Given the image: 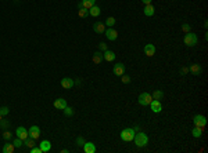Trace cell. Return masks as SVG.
Listing matches in <instances>:
<instances>
[{
  "label": "cell",
  "instance_id": "obj_1",
  "mask_svg": "<svg viewBox=\"0 0 208 153\" xmlns=\"http://www.w3.org/2000/svg\"><path fill=\"white\" fill-rule=\"evenodd\" d=\"M133 141H135L136 146H139V148H143V146H146L148 143V137L144 134V132H137V134H135V138H133Z\"/></svg>",
  "mask_w": 208,
  "mask_h": 153
},
{
  "label": "cell",
  "instance_id": "obj_2",
  "mask_svg": "<svg viewBox=\"0 0 208 153\" xmlns=\"http://www.w3.org/2000/svg\"><path fill=\"white\" fill-rule=\"evenodd\" d=\"M183 43H185L187 47H194V46L198 43V38H197L196 33L189 32V33L185 35V38H183Z\"/></svg>",
  "mask_w": 208,
  "mask_h": 153
},
{
  "label": "cell",
  "instance_id": "obj_3",
  "mask_svg": "<svg viewBox=\"0 0 208 153\" xmlns=\"http://www.w3.org/2000/svg\"><path fill=\"white\" fill-rule=\"evenodd\" d=\"M122 141L125 142H132L133 138H135V130L133 128H124L121 131V134H119Z\"/></svg>",
  "mask_w": 208,
  "mask_h": 153
},
{
  "label": "cell",
  "instance_id": "obj_4",
  "mask_svg": "<svg viewBox=\"0 0 208 153\" xmlns=\"http://www.w3.org/2000/svg\"><path fill=\"white\" fill-rule=\"evenodd\" d=\"M137 101H139V104L142 105V106H148L150 102L153 101V97L150 93H142L139 95V98H137Z\"/></svg>",
  "mask_w": 208,
  "mask_h": 153
},
{
  "label": "cell",
  "instance_id": "obj_5",
  "mask_svg": "<svg viewBox=\"0 0 208 153\" xmlns=\"http://www.w3.org/2000/svg\"><path fill=\"white\" fill-rule=\"evenodd\" d=\"M193 123H194V126H197V127H204L205 124H207V119H205V116H203V115H194Z\"/></svg>",
  "mask_w": 208,
  "mask_h": 153
},
{
  "label": "cell",
  "instance_id": "obj_6",
  "mask_svg": "<svg viewBox=\"0 0 208 153\" xmlns=\"http://www.w3.org/2000/svg\"><path fill=\"white\" fill-rule=\"evenodd\" d=\"M15 135H17V138L22 139V141H25V139L29 137V134H28V130L25 127H18L17 130H15Z\"/></svg>",
  "mask_w": 208,
  "mask_h": 153
},
{
  "label": "cell",
  "instance_id": "obj_7",
  "mask_svg": "<svg viewBox=\"0 0 208 153\" xmlns=\"http://www.w3.org/2000/svg\"><path fill=\"white\" fill-rule=\"evenodd\" d=\"M150 108H151V110L154 113H160L161 110H163V105H161V102L158 101V99H153L151 102H150V105H148Z\"/></svg>",
  "mask_w": 208,
  "mask_h": 153
},
{
  "label": "cell",
  "instance_id": "obj_8",
  "mask_svg": "<svg viewBox=\"0 0 208 153\" xmlns=\"http://www.w3.org/2000/svg\"><path fill=\"white\" fill-rule=\"evenodd\" d=\"M104 33H106L107 39L111 40V41L117 40V38H118V32L114 29V28H108V29H106V30H104Z\"/></svg>",
  "mask_w": 208,
  "mask_h": 153
},
{
  "label": "cell",
  "instance_id": "obj_9",
  "mask_svg": "<svg viewBox=\"0 0 208 153\" xmlns=\"http://www.w3.org/2000/svg\"><path fill=\"white\" fill-rule=\"evenodd\" d=\"M28 134H29L31 138L38 139L39 137H40V128H39L38 126H32V127L28 130Z\"/></svg>",
  "mask_w": 208,
  "mask_h": 153
},
{
  "label": "cell",
  "instance_id": "obj_10",
  "mask_svg": "<svg viewBox=\"0 0 208 153\" xmlns=\"http://www.w3.org/2000/svg\"><path fill=\"white\" fill-rule=\"evenodd\" d=\"M74 84H75V82H74L71 77H64V79H61V87H63V88L71 90L72 87H74Z\"/></svg>",
  "mask_w": 208,
  "mask_h": 153
},
{
  "label": "cell",
  "instance_id": "obj_11",
  "mask_svg": "<svg viewBox=\"0 0 208 153\" xmlns=\"http://www.w3.org/2000/svg\"><path fill=\"white\" fill-rule=\"evenodd\" d=\"M96 4V0H82V1H79L78 3V8H86V10H89V8H92L93 6Z\"/></svg>",
  "mask_w": 208,
  "mask_h": 153
},
{
  "label": "cell",
  "instance_id": "obj_12",
  "mask_svg": "<svg viewBox=\"0 0 208 153\" xmlns=\"http://www.w3.org/2000/svg\"><path fill=\"white\" fill-rule=\"evenodd\" d=\"M113 72H114V75L122 76V75L125 73V65L121 64V62L115 64V65H114V68H113Z\"/></svg>",
  "mask_w": 208,
  "mask_h": 153
},
{
  "label": "cell",
  "instance_id": "obj_13",
  "mask_svg": "<svg viewBox=\"0 0 208 153\" xmlns=\"http://www.w3.org/2000/svg\"><path fill=\"white\" fill-rule=\"evenodd\" d=\"M54 108L56 109H60V110H64L65 108H67V101H65L64 98H58V99H56V101L53 102Z\"/></svg>",
  "mask_w": 208,
  "mask_h": 153
},
{
  "label": "cell",
  "instance_id": "obj_14",
  "mask_svg": "<svg viewBox=\"0 0 208 153\" xmlns=\"http://www.w3.org/2000/svg\"><path fill=\"white\" fill-rule=\"evenodd\" d=\"M189 72L190 73H193L194 76H200L201 72H203V68H201L198 64H193V65H190L189 66Z\"/></svg>",
  "mask_w": 208,
  "mask_h": 153
},
{
  "label": "cell",
  "instance_id": "obj_15",
  "mask_svg": "<svg viewBox=\"0 0 208 153\" xmlns=\"http://www.w3.org/2000/svg\"><path fill=\"white\" fill-rule=\"evenodd\" d=\"M144 54L147 57H153L155 54V46L151 44V43H148V44L144 46Z\"/></svg>",
  "mask_w": 208,
  "mask_h": 153
},
{
  "label": "cell",
  "instance_id": "obj_16",
  "mask_svg": "<svg viewBox=\"0 0 208 153\" xmlns=\"http://www.w3.org/2000/svg\"><path fill=\"white\" fill-rule=\"evenodd\" d=\"M83 152L85 153H95L96 152V146L93 142H85L83 145Z\"/></svg>",
  "mask_w": 208,
  "mask_h": 153
},
{
  "label": "cell",
  "instance_id": "obj_17",
  "mask_svg": "<svg viewBox=\"0 0 208 153\" xmlns=\"http://www.w3.org/2000/svg\"><path fill=\"white\" fill-rule=\"evenodd\" d=\"M154 13H155V8L153 4H146V6H144V15H146V17H153Z\"/></svg>",
  "mask_w": 208,
  "mask_h": 153
},
{
  "label": "cell",
  "instance_id": "obj_18",
  "mask_svg": "<svg viewBox=\"0 0 208 153\" xmlns=\"http://www.w3.org/2000/svg\"><path fill=\"white\" fill-rule=\"evenodd\" d=\"M39 148L42 149V152H49L50 149H51V143H50V141H47V139H45V141H42L40 143H39Z\"/></svg>",
  "mask_w": 208,
  "mask_h": 153
},
{
  "label": "cell",
  "instance_id": "obj_19",
  "mask_svg": "<svg viewBox=\"0 0 208 153\" xmlns=\"http://www.w3.org/2000/svg\"><path fill=\"white\" fill-rule=\"evenodd\" d=\"M93 30H95L96 33H104V30H106V25L101 22H95L93 24Z\"/></svg>",
  "mask_w": 208,
  "mask_h": 153
},
{
  "label": "cell",
  "instance_id": "obj_20",
  "mask_svg": "<svg viewBox=\"0 0 208 153\" xmlns=\"http://www.w3.org/2000/svg\"><path fill=\"white\" fill-rule=\"evenodd\" d=\"M115 57H117V55H115V54H114L111 50H106V51H104V54H103V58H104L107 62H111V61H114V60H115Z\"/></svg>",
  "mask_w": 208,
  "mask_h": 153
},
{
  "label": "cell",
  "instance_id": "obj_21",
  "mask_svg": "<svg viewBox=\"0 0 208 153\" xmlns=\"http://www.w3.org/2000/svg\"><path fill=\"white\" fill-rule=\"evenodd\" d=\"M100 13H101V10H100V7L96 6V4L92 8H89V15H92V17H98Z\"/></svg>",
  "mask_w": 208,
  "mask_h": 153
},
{
  "label": "cell",
  "instance_id": "obj_22",
  "mask_svg": "<svg viewBox=\"0 0 208 153\" xmlns=\"http://www.w3.org/2000/svg\"><path fill=\"white\" fill-rule=\"evenodd\" d=\"M104 60L103 58V54L100 51H96L95 54H93V62H95L96 65H98V64H101V61Z\"/></svg>",
  "mask_w": 208,
  "mask_h": 153
},
{
  "label": "cell",
  "instance_id": "obj_23",
  "mask_svg": "<svg viewBox=\"0 0 208 153\" xmlns=\"http://www.w3.org/2000/svg\"><path fill=\"white\" fill-rule=\"evenodd\" d=\"M203 128L204 127H194L193 130H192V135H193L194 138H200L201 135H203Z\"/></svg>",
  "mask_w": 208,
  "mask_h": 153
},
{
  "label": "cell",
  "instance_id": "obj_24",
  "mask_svg": "<svg viewBox=\"0 0 208 153\" xmlns=\"http://www.w3.org/2000/svg\"><path fill=\"white\" fill-rule=\"evenodd\" d=\"M15 150V146L13 143H6L3 146V153H13Z\"/></svg>",
  "mask_w": 208,
  "mask_h": 153
},
{
  "label": "cell",
  "instance_id": "obj_25",
  "mask_svg": "<svg viewBox=\"0 0 208 153\" xmlns=\"http://www.w3.org/2000/svg\"><path fill=\"white\" fill-rule=\"evenodd\" d=\"M78 17H81V18H86V17H89V10H86V8H78Z\"/></svg>",
  "mask_w": 208,
  "mask_h": 153
},
{
  "label": "cell",
  "instance_id": "obj_26",
  "mask_svg": "<svg viewBox=\"0 0 208 153\" xmlns=\"http://www.w3.org/2000/svg\"><path fill=\"white\" fill-rule=\"evenodd\" d=\"M151 97H153V99H158V101H160V99H163V97H164V93H163V91H161V90H155L154 93H153V95H151Z\"/></svg>",
  "mask_w": 208,
  "mask_h": 153
},
{
  "label": "cell",
  "instance_id": "obj_27",
  "mask_svg": "<svg viewBox=\"0 0 208 153\" xmlns=\"http://www.w3.org/2000/svg\"><path fill=\"white\" fill-rule=\"evenodd\" d=\"M35 141H36V139L28 137V138L24 141V143H25V146H27V148H29V149H31V148H34V146H35Z\"/></svg>",
  "mask_w": 208,
  "mask_h": 153
},
{
  "label": "cell",
  "instance_id": "obj_28",
  "mask_svg": "<svg viewBox=\"0 0 208 153\" xmlns=\"http://www.w3.org/2000/svg\"><path fill=\"white\" fill-rule=\"evenodd\" d=\"M74 108H71V106H68V105H67V108L64 109V115L67 116V117H71V116H74Z\"/></svg>",
  "mask_w": 208,
  "mask_h": 153
},
{
  "label": "cell",
  "instance_id": "obj_29",
  "mask_svg": "<svg viewBox=\"0 0 208 153\" xmlns=\"http://www.w3.org/2000/svg\"><path fill=\"white\" fill-rule=\"evenodd\" d=\"M106 25L108 26V28H113V26L115 25V18H114V17H108V18L106 19Z\"/></svg>",
  "mask_w": 208,
  "mask_h": 153
},
{
  "label": "cell",
  "instance_id": "obj_30",
  "mask_svg": "<svg viewBox=\"0 0 208 153\" xmlns=\"http://www.w3.org/2000/svg\"><path fill=\"white\" fill-rule=\"evenodd\" d=\"M11 135H13V132H10V131L6 128L4 132H3V139L4 141H10V139H11Z\"/></svg>",
  "mask_w": 208,
  "mask_h": 153
},
{
  "label": "cell",
  "instance_id": "obj_31",
  "mask_svg": "<svg viewBox=\"0 0 208 153\" xmlns=\"http://www.w3.org/2000/svg\"><path fill=\"white\" fill-rule=\"evenodd\" d=\"M8 126H10V121H8L7 119H1V120H0V127H1V128H4V130H6Z\"/></svg>",
  "mask_w": 208,
  "mask_h": 153
},
{
  "label": "cell",
  "instance_id": "obj_32",
  "mask_svg": "<svg viewBox=\"0 0 208 153\" xmlns=\"http://www.w3.org/2000/svg\"><path fill=\"white\" fill-rule=\"evenodd\" d=\"M121 82L124 83V84H129V83H130V76H128V75H122L121 76Z\"/></svg>",
  "mask_w": 208,
  "mask_h": 153
},
{
  "label": "cell",
  "instance_id": "obj_33",
  "mask_svg": "<svg viewBox=\"0 0 208 153\" xmlns=\"http://www.w3.org/2000/svg\"><path fill=\"white\" fill-rule=\"evenodd\" d=\"M22 143H24V141H22V139H19V138H15L14 141H13V145H14L15 148H21Z\"/></svg>",
  "mask_w": 208,
  "mask_h": 153
},
{
  "label": "cell",
  "instance_id": "obj_34",
  "mask_svg": "<svg viewBox=\"0 0 208 153\" xmlns=\"http://www.w3.org/2000/svg\"><path fill=\"white\" fill-rule=\"evenodd\" d=\"M182 30L185 32V33H189L190 30H192V26L189 24H182Z\"/></svg>",
  "mask_w": 208,
  "mask_h": 153
},
{
  "label": "cell",
  "instance_id": "obj_35",
  "mask_svg": "<svg viewBox=\"0 0 208 153\" xmlns=\"http://www.w3.org/2000/svg\"><path fill=\"white\" fill-rule=\"evenodd\" d=\"M8 112H10V109H8L7 106H1V108H0V115L1 116H7Z\"/></svg>",
  "mask_w": 208,
  "mask_h": 153
},
{
  "label": "cell",
  "instance_id": "obj_36",
  "mask_svg": "<svg viewBox=\"0 0 208 153\" xmlns=\"http://www.w3.org/2000/svg\"><path fill=\"white\" fill-rule=\"evenodd\" d=\"M85 138H83V137H78V138H76V146H83L85 145Z\"/></svg>",
  "mask_w": 208,
  "mask_h": 153
},
{
  "label": "cell",
  "instance_id": "obj_37",
  "mask_svg": "<svg viewBox=\"0 0 208 153\" xmlns=\"http://www.w3.org/2000/svg\"><path fill=\"white\" fill-rule=\"evenodd\" d=\"M179 73H180L182 76L187 75V73H189V68H187V66H182V68H180V71H179Z\"/></svg>",
  "mask_w": 208,
  "mask_h": 153
},
{
  "label": "cell",
  "instance_id": "obj_38",
  "mask_svg": "<svg viewBox=\"0 0 208 153\" xmlns=\"http://www.w3.org/2000/svg\"><path fill=\"white\" fill-rule=\"evenodd\" d=\"M98 50H100V51H106V50H108V47H107V44L106 43H100V44H98Z\"/></svg>",
  "mask_w": 208,
  "mask_h": 153
},
{
  "label": "cell",
  "instance_id": "obj_39",
  "mask_svg": "<svg viewBox=\"0 0 208 153\" xmlns=\"http://www.w3.org/2000/svg\"><path fill=\"white\" fill-rule=\"evenodd\" d=\"M31 153H43L42 152V149L40 148H36V146H34V148H31Z\"/></svg>",
  "mask_w": 208,
  "mask_h": 153
},
{
  "label": "cell",
  "instance_id": "obj_40",
  "mask_svg": "<svg viewBox=\"0 0 208 153\" xmlns=\"http://www.w3.org/2000/svg\"><path fill=\"white\" fill-rule=\"evenodd\" d=\"M142 1H143V4H151L153 0H142Z\"/></svg>",
  "mask_w": 208,
  "mask_h": 153
},
{
  "label": "cell",
  "instance_id": "obj_41",
  "mask_svg": "<svg viewBox=\"0 0 208 153\" xmlns=\"http://www.w3.org/2000/svg\"><path fill=\"white\" fill-rule=\"evenodd\" d=\"M1 119H3V116H1V115H0V120H1Z\"/></svg>",
  "mask_w": 208,
  "mask_h": 153
}]
</instances>
